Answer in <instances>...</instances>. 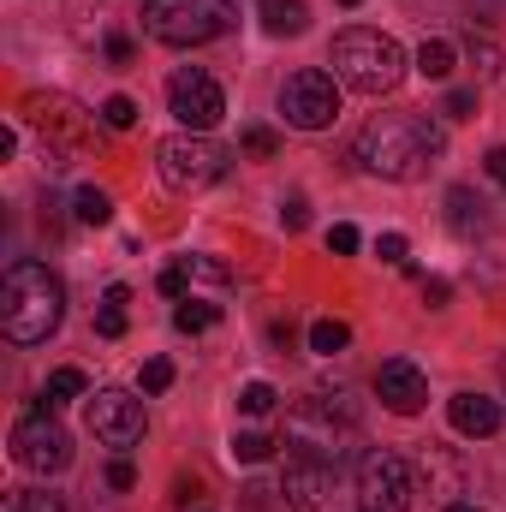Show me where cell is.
Returning a JSON list of instances; mask_svg holds the SVG:
<instances>
[{
  "mask_svg": "<svg viewBox=\"0 0 506 512\" xmlns=\"http://www.w3.org/2000/svg\"><path fill=\"white\" fill-rule=\"evenodd\" d=\"M328 66L340 78V90H358V96H393L399 78H405V54L393 36L381 30H340L334 48H328Z\"/></svg>",
  "mask_w": 506,
  "mask_h": 512,
  "instance_id": "obj_3",
  "label": "cell"
},
{
  "mask_svg": "<svg viewBox=\"0 0 506 512\" xmlns=\"http://www.w3.org/2000/svg\"><path fill=\"white\" fill-rule=\"evenodd\" d=\"M352 417H334V399H298L286 411V447L316 465H340L352 453Z\"/></svg>",
  "mask_w": 506,
  "mask_h": 512,
  "instance_id": "obj_6",
  "label": "cell"
},
{
  "mask_svg": "<svg viewBox=\"0 0 506 512\" xmlns=\"http://www.w3.org/2000/svg\"><path fill=\"white\" fill-rule=\"evenodd\" d=\"M72 209H78L84 227H108V221H114V197H108L102 185H84V191L72 197Z\"/></svg>",
  "mask_w": 506,
  "mask_h": 512,
  "instance_id": "obj_19",
  "label": "cell"
},
{
  "mask_svg": "<svg viewBox=\"0 0 506 512\" xmlns=\"http://www.w3.org/2000/svg\"><path fill=\"white\" fill-rule=\"evenodd\" d=\"M447 227H453L459 239L489 233V209H483V197H477L471 185H453V191H447Z\"/></svg>",
  "mask_w": 506,
  "mask_h": 512,
  "instance_id": "obj_15",
  "label": "cell"
},
{
  "mask_svg": "<svg viewBox=\"0 0 506 512\" xmlns=\"http://www.w3.org/2000/svg\"><path fill=\"white\" fill-rule=\"evenodd\" d=\"M447 512H483V507H471V501H453V507H447Z\"/></svg>",
  "mask_w": 506,
  "mask_h": 512,
  "instance_id": "obj_39",
  "label": "cell"
},
{
  "mask_svg": "<svg viewBox=\"0 0 506 512\" xmlns=\"http://www.w3.org/2000/svg\"><path fill=\"white\" fill-rule=\"evenodd\" d=\"M167 387H173V364L167 358H149L143 364V393H167Z\"/></svg>",
  "mask_w": 506,
  "mask_h": 512,
  "instance_id": "obj_31",
  "label": "cell"
},
{
  "mask_svg": "<svg viewBox=\"0 0 506 512\" xmlns=\"http://www.w3.org/2000/svg\"><path fill=\"white\" fill-rule=\"evenodd\" d=\"M66 322V286L48 262H12L0 280V334L12 346H42Z\"/></svg>",
  "mask_w": 506,
  "mask_h": 512,
  "instance_id": "obj_1",
  "label": "cell"
},
{
  "mask_svg": "<svg viewBox=\"0 0 506 512\" xmlns=\"http://www.w3.org/2000/svg\"><path fill=\"white\" fill-rule=\"evenodd\" d=\"M280 221H286V227L298 233V227L310 221V203H304V197H286V203H280Z\"/></svg>",
  "mask_w": 506,
  "mask_h": 512,
  "instance_id": "obj_34",
  "label": "cell"
},
{
  "mask_svg": "<svg viewBox=\"0 0 506 512\" xmlns=\"http://www.w3.org/2000/svg\"><path fill=\"white\" fill-rule=\"evenodd\" d=\"M90 429H96V441L102 447H137L143 441V399H131L120 387H102V393H90Z\"/></svg>",
  "mask_w": 506,
  "mask_h": 512,
  "instance_id": "obj_11",
  "label": "cell"
},
{
  "mask_svg": "<svg viewBox=\"0 0 506 512\" xmlns=\"http://www.w3.org/2000/svg\"><path fill=\"white\" fill-rule=\"evenodd\" d=\"M346 340H352V328H346V322H334V316L310 328V352H322V358H334V352H346Z\"/></svg>",
  "mask_w": 506,
  "mask_h": 512,
  "instance_id": "obj_22",
  "label": "cell"
},
{
  "mask_svg": "<svg viewBox=\"0 0 506 512\" xmlns=\"http://www.w3.org/2000/svg\"><path fill=\"white\" fill-rule=\"evenodd\" d=\"M239 149H245V155H256V161H268V155L280 149V137H274L268 126H245V137H239Z\"/></svg>",
  "mask_w": 506,
  "mask_h": 512,
  "instance_id": "obj_27",
  "label": "cell"
},
{
  "mask_svg": "<svg viewBox=\"0 0 506 512\" xmlns=\"http://www.w3.org/2000/svg\"><path fill=\"white\" fill-rule=\"evenodd\" d=\"M108 483H114V489H131V483H137V471L120 459V465H108Z\"/></svg>",
  "mask_w": 506,
  "mask_h": 512,
  "instance_id": "obj_38",
  "label": "cell"
},
{
  "mask_svg": "<svg viewBox=\"0 0 506 512\" xmlns=\"http://www.w3.org/2000/svg\"><path fill=\"white\" fill-rule=\"evenodd\" d=\"M441 114H447V120H471V114H477V90H453V96L441 102Z\"/></svg>",
  "mask_w": 506,
  "mask_h": 512,
  "instance_id": "obj_32",
  "label": "cell"
},
{
  "mask_svg": "<svg viewBox=\"0 0 506 512\" xmlns=\"http://www.w3.org/2000/svg\"><path fill=\"white\" fill-rule=\"evenodd\" d=\"M280 495L292 512H322L334 495V465H316V459H292L286 477H280Z\"/></svg>",
  "mask_w": 506,
  "mask_h": 512,
  "instance_id": "obj_13",
  "label": "cell"
},
{
  "mask_svg": "<svg viewBox=\"0 0 506 512\" xmlns=\"http://www.w3.org/2000/svg\"><path fill=\"white\" fill-rule=\"evenodd\" d=\"M167 108H173V120L185 131H209V126H221L227 96H221V84H215L203 66H185V72H173V84H167Z\"/></svg>",
  "mask_w": 506,
  "mask_h": 512,
  "instance_id": "obj_10",
  "label": "cell"
},
{
  "mask_svg": "<svg viewBox=\"0 0 506 512\" xmlns=\"http://www.w3.org/2000/svg\"><path fill=\"white\" fill-rule=\"evenodd\" d=\"M143 30L167 48H203L233 30V0H143Z\"/></svg>",
  "mask_w": 506,
  "mask_h": 512,
  "instance_id": "obj_5",
  "label": "cell"
},
{
  "mask_svg": "<svg viewBox=\"0 0 506 512\" xmlns=\"http://www.w3.org/2000/svg\"><path fill=\"white\" fill-rule=\"evenodd\" d=\"M268 453H274V441H268V435H256V429L233 435V459H239V465H262Z\"/></svg>",
  "mask_w": 506,
  "mask_h": 512,
  "instance_id": "obj_23",
  "label": "cell"
},
{
  "mask_svg": "<svg viewBox=\"0 0 506 512\" xmlns=\"http://www.w3.org/2000/svg\"><path fill=\"white\" fill-rule=\"evenodd\" d=\"M102 120L114 131H131L137 126V102H131V96H108V102H102Z\"/></svg>",
  "mask_w": 506,
  "mask_h": 512,
  "instance_id": "obj_26",
  "label": "cell"
},
{
  "mask_svg": "<svg viewBox=\"0 0 506 512\" xmlns=\"http://www.w3.org/2000/svg\"><path fill=\"white\" fill-rule=\"evenodd\" d=\"M358 245H364V239H358V227H352V221H334V227H328V251H334V256H352Z\"/></svg>",
  "mask_w": 506,
  "mask_h": 512,
  "instance_id": "obj_30",
  "label": "cell"
},
{
  "mask_svg": "<svg viewBox=\"0 0 506 512\" xmlns=\"http://www.w3.org/2000/svg\"><path fill=\"white\" fill-rule=\"evenodd\" d=\"M78 393H84V370H72V364H66V370H54V376H48L42 405H48V411H60V405H66V399H78Z\"/></svg>",
  "mask_w": 506,
  "mask_h": 512,
  "instance_id": "obj_20",
  "label": "cell"
},
{
  "mask_svg": "<svg viewBox=\"0 0 506 512\" xmlns=\"http://www.w3.org/2000/svg\"><path fill=\"white\" fill-rule=\"evenodd\" d=\"M256 12H262V30L268 36H304V24H310V6L304 0H256Z\"/></svg>",
  "mask_w": 506,
  "mask_h": 512,
  "instance_id": "obj_16",
  "label": "cell"
},
{
  "mask_svg": "<svg viewBox=\"0 0 506 512\" xmlns=\"http://www.w3.org/2000/svg\"><path fill=\"white\" fill-rule=\"evenodd\" d=\"M274 399H280V393H274L268 382H251L245 393H239V411H245V417H268V411H274Z\"/></svg>",
  "mask_w": 506,
  "mask_h": 512,
  "instance_id": "obj_24",
  "label": "cell"
},
{
  "mask_svg": "<svg viewBox=\"0 0 506 512\" xmlns=\"http://www.w3.org/2000/svg\"><path fill=\"white\" fill-rule=\"evenodd\" d=\"M108 60H114V66H131V42L126 36H108Z\"/></svg>",
  "mask_w": 506,
  "mask_h": 512,
  "instance_id": "obj_37",
  "label": "cell"
},
{
  "mask_svg": "<svg viewBox=\"0 0 506 512\" xmlns=\"http://www.w3.org/2000/svg\"><path fill=\"white\" fill-rule=\"evenodd\" d=\"M340 6H364V0H340Z\"/></svg>",
  "mask_w": 506,
  "mask_h": 512,
  "instance_id": "obj_40",
  "label": "cell"
},
{
  "mask_svg": "<svg viewBox=\"0 0 506 512\" xmlns=\"http://www.w3.org/2000/svg\"><path fill=\"white\" fill-rule=\"evenodd\" d=\"M0 512H66L54 495H36V489H24V495H6V507Z\"/></svg>",
  "mask_w": 506,
  "mask_h": 512,
  "instance_id": "obj_28",
  "label": "cell"
},
{
  "mask_svg": "<svg viewBox=\"0 0 506 512\" xmlns=\"http://www.w3.org/2000/svg\"><path fill=\"white\" fill-rule=\"evenodd\" d=\"M376 399L393 417H417V411L429 405V382H423V370H417L411 358H387L376 370Z\"/></svg>",
  "mask_w": 506,
  "mask_h": 512,
  "instance_id": "obj_12",
  "label": "cell"
},
{
  "mask_svg": "<svg viewBox=\"0 0 506 512\" xmlns=\"http://www.w3.org/2000/svg\"><path fill=\"white\" fill-rule=\"evenodd\" d=\"M215 322H221L215 304H191V298H179V310H173V328H179V334H203V328H215Z\"/></svg>",
  "mask_w": 506,
  "mask_h": 512,
  "instance_id": "obj_21",
  "label": "cell"
},
{
  "mask_svg": "<svg viewBox=\"0 0 506 512\" xmlns=\"http://www.w3.org/2000/svg\"><path fill=\"white\" fill-rule=\"evenodd\" d=\"M447 298H453V286H447L441 274H423V304H429V310H441Z\"/></svg>",
  "mask_w": 506,
  "mask_h": 512,
  "instance_id": "obj_33",
  "label": "cell"
},
{
  "mask_svg": "<svg viewBox=\"0 0 506 512\" xmlns=\"http://www.w3.org/2000/svg\"><path fill=\"white\" fill-rule=\"evenodd\" d=\"M483 173H489V179H495V185L506 191V143H495V149L483 155Z\"/></svg>",
  "mask_w": 506,
  "mask_h": 512,
  "instance_id": "obj_35",
  "label": "cell"
},
{
  "mask_svg": "<svg viewBox=\"0 0 506 512\" xmlns=\"http://www.w3.org/2000/svg\"><path fill=\"white\" fill-rule=\"evenodd\" d=\"M280 114H286V126H298V131H328L340 120V78L322 72V66L292 72L280 84Z\"/></svg>",
  "mask_w": 506,
  "mask_h": 512,
  "instance_id": "obj_8",
  "label": "cell"
},
{
  "mask_svg": "<svg viewBox=\"0 0 506 512\" xmlns=\"http://www.w3.org/2000/svg\"><path fill=\"white\" fill-rule=\"evenodd\" d=\"M126 304H131L126 286H108V292H102V310H96V334H102V340H120V334H126Z\"/></svg>",
  "mask_w": 506,
  "mask_h": 512,
  "instance_id": "obj_17",
  "label": "cell"
},
{
  "mask_svg": "<svg viewBox=\"0 0 506 512\" xmlns=\"http://www.w3.org/2000/svg\"><path fill=\"white\" fill-rule=\"evenodd\" d=\"M411 495H417V477L399 453L370 447L358 459V507L364 512H411Z\"/></svg>",
  "mask_w": 506,
  "mask_h": 512,
  "instance_id": "obj_9",
  "label": "cell"
},
{
  "mask_svg": "<svg viewBox=\"0 0 506 512\" xmlns=\"http://www.w3.org/2000/svg\"><path fill=\"white\" fill-rule=\"evenodd\" d=\"M191 274H203V280H227V268H221L215 256H191Z\"/></svg>",
  "mask_w": 506,
  "mask_h": 512,
  "instance_id": "obj_36",
  "label": "cell"
},
{
  "mask_svg": "<svg viewBox=\"0 0 506 512\" xmlns=\"http://www.w3.org/2000/svg\"><path fill=\"white\" fill-rule=\"evenodd\" d=\"M227 167H233V155H227L209 131H173V137L155 149V173H161V185L179 191V197H197V191L221 185Z\"/></svg>",
  "mask_w": 506,
  "mask_h": 512,
  "instance_id": "obj_4",
  "label": "cell"
},
{
  "mask_svg": "<svg viewBox=\"0 0 506 512\" xmlns=\"http://www.w3.org/2000/svg\"><path fill=\"white\" fill-rule=\"evenodd\" d=\"M441 126L435 120H399V114H376L358 131V167L376 179H417L435 155H441Z\"/></svg>",
  "mask_w": 506,
  "mask_h": 512,
  "instance_id": "obj_2",
  "label": "cell"
},
{
  "mask_svg": "<svg viewBox=\"0 0 506 512\" xmlns=\"http://www.w3.org/2000/svg\"><path fill=\"white\" fill-rule=\"evenodd\" d=\"M453 66H459V54H453V42H441V36H429V42L417 48V72H423V78H453Z\"/></svg>",
  "mask_w": 506,
  "mask_h": 512,
  "instance_id": "obj_18",
  "label": "cell"
},
{
  "mask_svg": "<svg viewBox=\"0 0 506 512\" xmlns=\"http://www.w3.org/2000/svg\"><path fill=\"white\" fill-rule=\"evenodd\" d=\"M376 256H381V262H393V268H405V262H411L405 233H381V239H376Z\"/></svg>",
  "mask_w": 506,
  "mask_h": 512,
  "instance_id": "obj_29",
  "label": "cell"
},
{
  "mask_svg": "<svg viewBox=\"0 0 506 512\" xmlns=\"http://www.w3.org/2000/svg\"><path fill=\"white\" fill-rule=\"evenodd\" d=\"M447 417H453V429H459V435H471V441H483V435H495V429H501V405H495V399H483V393H453Z\"/></svg>",
  "mask_w": 506,
  "mask_h": 512,
  "instance_id": "obj_14",
  "label": "cell"
},
{
  "mask_svg": "<svg viewBox=\"0 0 506 512\" xmlns=\"http://www.w3.org/2000/svg\"><path fill=\"white\" fill-rule=\"evenodd\" d=\"M155 286H161V292H167V298H185V292H191V256H185V262H167V268H161V280H155Z\"/></svg>",
  "mask_w": 506,
  "mask_h": 512,
  "instance_id": "obj_25",
  "label": "cell"
},
{
  "mask_svg": "<svg viewBox=\"0 0 506 512\" xmlns=\"http://www.w3.org/2000/svg\"><path fill=\"white\" fill-rule=\"evenodd\" d=\"M501 382H506V358H501Z\"/></svg>",
  "mask_w": 506,
  "mask_h": 512,
  "instance_id": "obj_41",
  "label": "cell"
},
{
  "mask_svg": "<svg viewBox=\"0 0 506 512\" xmlns=\"http://www.w3.org/2000/svg\"><path fill=\"white\" fill-rule=\"evenodd\" d=\"M12 459H18L30 477H60V471L72 465V435H66V423H60L48 405L24 411V417L12 423Z\"/></svg>",
  "mask_w": 506,
  "mask_h": 512,
  "instance_id": "obj_7",
  "label": "cell"
}]
</instances>
